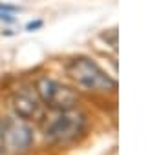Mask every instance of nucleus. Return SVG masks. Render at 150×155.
Segmentation results:
<instances>
[{
	"mask_svg": "<svg viewBox=\"0 0 150 155\" xmlns=\"http://www.w3.org/2000/svg\"><path fill=\"white\" fill-rule=\"evenodd\" d=\"M4 126L0 124V155H2V151H4Z\"/></svg>",
	"mask_w": 150,
	"mask_h": 155,
	"instance_id": "6",
	"label": "nucleus"
},
{
	"mask_svg": "<svg viewBox=\"0 0 150 155\" xmlns=\"http://www.w3.org/2000/svg\"><path fill=\"white\" fill-rule=\"evenodd\" d=\"M13 108L20 119L29 120L40 115V99L35 91L22 90L13 97Z\"/></svg>",
	"mask_w": 150,
	"mask_h": 155,
	"instance_id": "5",
	"label": "nucleus"
},
{
	"mask_svg": "<svg viewBox=\"0 0 150 155\" xmlns=\"http://www.w3.org/2000/svg\"><path fill=\"white\" fill-rule=\"evenodd\" d=\"M66 71L75 81V84L86 91L108 93L117 90V82L103 68H99L97 62H94L88 57H77L70 60V64L66 66Z\"/></svg>",
	"mask_w": 150,
	"mask_h": 155,
	"instance_id": "1",
	"label": "nucleus"
},
{
	"mask_svg": "<svg viewBox=\"0 0 150 155\" xmlns=\"http://www.w3.org/2000/svg\"><path fill=\"white\" fill-rule=\"evenodd\" d=\"M33 140V133L31 128L24 122L13 120L4 128V144H8V148H11L13 151H24L31 146Z\"/></svg>",
	"mask_w": 150,
	"mask_h": 155,
	"instance_id": "4",
	"label": "nucleus"
},
{
	"mask_svg": "<svg viewBox=\"0 0 150 155\" xmlns=\"http://www.w3.org/2000/svg\"><path fill=\"white\" fill-rule=\"evenodd\" d=\"M84 124H86V119L81 111L73 110V108L64 110L53 120L48 122L44 135L51 142H70L83 133Z\"/></svg>",
	"mask_w": 150,
	"mask_h": 155,
	"instance_id": "2",
	"label": "nucleus"
},
{
	"mask_svg": "<svg viewBox=\"0 0 150 155\" xmlns=\"http://www.w3.org/2000/svg\"><path fill=\"white\" fill-rule=\"evenodd\" d=\"M40 26H42V22H40V20H37V22H29V24L26 26V29H28V31H31V29H37V28H40Z\"/></svg>",
	"mask_w": 150,
	"mask_h": 155,
	"instance_id": "7",
	"label": "nucleus"
},
{
	"mask_svg": "<svg viewBox=\"0 0 150 155\" xmlns=\"http://www.w3.org/2000/svg\"><path fill=\"white\" fill-rule=\"evenodd\" d=\"M37 95L48 108L59 110V111L75 108V104L79 101L77 93L73 90H70L68 86H62L53 79H40L37 82Z\"/></svg>",
	"mask_w": 150,
	"mask_h": 155,
	"instance_id": "3",
	"label": "nucleus"
}]
</instances>
